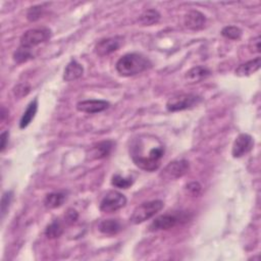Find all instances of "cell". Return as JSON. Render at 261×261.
I'll list each match as a JSON object with an SVG mask.
<instances>
[{
    "instance_id": "obj_11",
    "label": "cell",
    "mask_w": 261,
    "mask_h": 261,
    "mask_svg": "<svg viewBox=\"0 0 261 261\" xmlns=\"http://www.w3.org/2000/svg\"><path fill=\"white\" fill-rule=\"evenodd\" d=\"M110 106V103L105 100H84L77 104V109L80 112L93 114L106 110Z\"/></svg>"
},
{
    "instance_id": "obj_27",
    "label": "cell",
    "mask_w": 261,
    "mask_h": 261,
    "mask_svg": "<svg viewBox=\"0 0 261 261\" xmlns=\"http://www.w3.org/2000/svg\"><path fill=\"white\" fill-rule=\"evenodd\" d=\"M31 87L28 84H19L13 88V95L16 98H23L30 93Z\"/></svg>"
},
{
    "instance_id": "obj_4",
    "label": "cell",
    "mask_w": 261,
    "mask_h": 261,
    "mask_svg": "<svg viewBox=\"0 0 261 261\" xmlns=\"http://www.w3.org/2000/svg\"><path fill=\"white\" fill-rule=\"evenodd\" d=\"M202 97L196 94H178L172 96L166 102V109L169 112L183 111L186 109L193 108L201 103Z\"/></svg>"
},
{
    "instance_id": "obj_12",
    "label": "cell",
    "mask_w": 261,
    "mask_h": 261,
    "mask_svg": "<svg viewBox=\"0 0 261 261\" xmlns=\"http://www.w3.org/2000/svg\"><path fill=\"white\" fill-rule=\"evenodd\" d=\"M185 26L192 31H200L206 25V16L199 10H190L184 17Z\"/></svg>"
},
{
    "instance_id": "obj_17",
    "label": "cell",
    "mask_w": 261,
    "mask_h": 261,
    "mask_svg": "<svg viewBox=\"0 0 261 261\" xmlns=\"http://www.w3.org/2000/svg\"><path fill=\"white\" fill-rule=\"evenodd\" d=\"M99 231L108 236H113L121 231V224L117 219H104L98 225Z\"/></svg>"
},
{
    "instance_id": "obj_5",
    "label": "cell",
    "mask_w": 261,
    "mask_h": 261,
    "mask_svg": "<svg viewBox=\"0 0 261 261\" xmlns=\"http://www.w3.org/2000/svg\"><path fill=\"white\" fill-rule=\"evenodd\" d=\"M51 36H52V32L48 28L42 27V28L31 29L22 35L20 45L23 47L33 49L34 47L48 41L51 38Z\"/></svg>"
},
{
    "instance_id": "obj_30",
    "label": "cell",
    "mask_w": 261,
    "mask_h": 261,
    "mask_svg": "<svg viewBox=\"0 0 261 261\" xmlns=\"http://www.w3.org/2000/svg\"><path fill=\"white\" fill-rule=\"evenodd\" d=\"M249 48L253 53H260V36H256L251 40Z\"/></svg>"
},
{
    "instance_id": "obj_24",
    "label": "cell",
    "mask_w": 261,
    "mask_h": 261,
    "mask_svg": "<svg viewBox=\"0 0 261 261\" xmlns=\"http://www.w3.org/2000/svg\"><path fill=\"white\" fill-rule=\"evenodd\" d=\"M133 183L132 178H125L120 175H114L111 179V185L118 189H129Z\"/></svg>"
},
{
    "instance_id": "obj_10",
    "label": "cell",
    "mask_w": 261,
    "mask_h": 261,
    "mask_svg": "<svg viewBox=\"0 0 261 261\" xmlns=\"http://www.w3.org/2000/svg\"><path fill=\"white\" fill-rule=\"evenodd\" d=\"M121 43H123V38L118 36L102 39L96 44L95 52L97 55L101 57L109 55L119 49Z\"/></svg>"
},
{
    "instance_id": "obj_6",
    "label": "cell",
    "mask_w": 261,
    "mask_h": 261,
    "mask_svg": "<svg viewBox=\"0 0 261 261\" xmlns=\"http://www.w3.org/2000/svg\"><path fill=\"white\" fill-rule=\"evenodd\" d=\"M187 221V215L183 212L178 213H166L156 217L150 224L149 230L151 232L167 231L177 227L178 224Z\"/></svg>"
},
{
    "instance_id": "obj_23",
    "label": "cell",
    "mask_w": 261,
    "mask_h": 261,
    "mask_svg": "<svg viewBox=\"0 0 261 261\" xmlns=\"http://www.w3.org/2000/svg\"><path fill=\"white\" fill-rule=\"evenodd\" d=\"M221 35L224 38L230 40H239L242 36V31L238 27L228 26L221 30Z\"/></svg>"
},
{
    "instance_id": "obj_26",
    "label": "cell",
    "mask_w": 261,
    "mask_h": 261,
    "mask_svg": "<svg viewBox=\"0 0 261 261\" xmlns=\"http://www.w3.org/2000/svg\"><path fill=\"white\" fill-rule=\"evenodd\" d=\"M44 8L42 5H36V6H32L29 8L28 12H27V19L30 22H36L39 19L42 17Z\"/></svg>"
},
{
    "instance_id": "obj_22",
    "label": "cell",
    "mask_w": 261,
    "mask_h": 261,
    "mask_svg": "<svg viewBox=\"0 0 261 261\" xmlns=\"http://www.w3.org/2000/svg\"><path fill=\"white\" fill-rule=\"evenodd\" d=\"M63 233V227L59 219H54L50 224L47 225L45 230V236L52 240V239H57L59 238Z\"/></svg>"
},
{
    "instance_id": "obj_31",
    "label": "cell",
    "mask_w": 261,
    "mask_h": 261,
    "mask_svg": "<svg viewBox=\"0 0 261 261\" xmlns=\"http://www.w3.org/2000/svg\"><path fill=\"white\" fill-rule=\"evenodd\" d=\"M8 138H9V133L8 131H4L0 135V151L3 152L8 144Z\"/></svg>"
},
{
    "instance_id": "obj_7",
    "label": "cell",
    "mask_w": 261,
    "mask_h": 261,
    "mask_svg": "<svg viewBox=\"0 0 261 261\" xmlns=\"http://www.w3.org/2000/svg\"><path fill=\"white\" fill-rule=\"evenodd\" d=\"M126 196L118 191H109L100 202L99 209L104 213H113L127 205Z\"/></svg>"
},
{
    "instance_id": "obj_29",
    "label": "cell",
    "mask_w": 261,
    "mask_h": 261,
    "mask_svg": "<svg viewBox=\"0 0 261 261\" xmlns=\"http://www.w3.org/2000/svg\"><path fill=\"white\" fill-rule=\"evenodd\" d=\"M78 218H79L78 211L76 209H74V208H68V209L65 212V214H64V221L67 224L72 225V224L77 222Z\"/></svg>"
},
{
    "instance_id": "obj_18",
    "label": "cell",
    "mask_w": 261,
    "mask_h": 261,
    "mask_svg": "<svg viewBox=\"0 0 261 261\" xmlns=\"http://www.w3.org/2000/svg\"><path fill=\"white\" fill-rule=\"evenodd\" d=\"M114 143L112 141H102L96 144L92 149V154L96 159H102L105 158L107 156L110 155L112 149H113Z\"/></svg>"
},
{
    "instance_id": "obj_8",
    "label": "cell",
    "mask_w": 261,
    "mask_h": 261,
    "mask_svg": "<svg viewBox=\"0 0 261 261\" xmlns=\"http://www.w3.org/2000/svg\"><path fill=\"white\" fill-rule=\"evenodd\" d=\"M190 169V163L186 159H178L169 162L162 170L161 178L167 181L182 178Z\"/></svg>"
},
{
    "instance_id": "obj_14",
    "label": "cell",
    "mask_w": 261,
    "mask_h": 261,
    "mask_svg": "<svg viewBox=\"0 0 261 261\" xmlns=\"http://www.w3.org/2000/svg\"><path fill=\"white\" fill-rule=\"evenodd\" d=\"M261 65V58L258 56L252 60L240 64L236 69L235 74L238 77H249L255 74Z\"/></svg>"
},
{
    "instance_id": "obj_1",
    "label": "cell",
    "mask_w": 261,
    "mask_h": 261,
    "mask_svg": "<svg viewBox=\"0 0 261 261\" xmlns=\"http://www.w3.org/2000/svg\"><path fill=\"white\" fill-rule=\"evenodd\" d=\"M129 151L133 162L139 168L145 171H155L161 164L165 149L159 139L153 137L148 150L146 151L142 138L139 136L132 141Z\"/></svg>"
},
{
    "instance_id": "obj_25",
    "label": "cell",
    "mask_w": 261,
    "mask_h": 261,
    "mask_svg": "<svg viewBox=\"0 0 261 261\" xmlns=\"http://www.w3.org/2000/svg\"><path fill=\"white\" fill-rule=\"evenodd\" d=\"M13 199V192L12 191H6V192L2 195L1 198V218L3 219L5 214L8 211V208L11 204V201Z\"/></svg>"
},
{
    "instance_id": "obj_32",
    "label": "cell",
    "mask_w": 261,
    "mask_h": 261,
    "mask_svg": "<svg viewBox=\"0 0 261 261\" xmlns=\"http://www.w3.org/2000/svg\"><path fill=\"white\" fill-rule=\"evenodd\" d=\"M7 114H8V110L4 106H2L1 107V114H0V116H1V121H4Z\"/></svg>"
},
{
    "instance_id": "obj_20",
    "label": "cell",
    "mask_w": 261,
    "mask_h": 261,
    "mask_svg": "<svg viewBox=\"0 0 261 261\" xmlns=\"http://www.w3.org/2000/svg\"><path fill=\"white\" fill-rule=\"evenodd\" d=\"M160 17V13L156 9H147L139 16V23L143 26H153L159 22Z\"/></svg>"
},
{
    "instance_id": "obj_28",
    "label": "cell",
    "mask_w": 261,
    "mask_h": 261,
    "mask_svg": "<svg viewBox=\"0 0 261 261\" xmlns=\"http://www.w3.org/2000/svg\"><path fill=\"white\" fill-rule=\"evenodd\" d=\"M186 190L187 192L191 195V196H194L197 197L201 194V191H202V186L198 183V182H192V183H189L186 186Z\"/></svg>"
},
{
    "instance_id": "obj_2",
    "label": "cell",
    "mask_w": 261,
    "mask_h": 261,
    "mask_svg": "<svg viewBox=\"0 0 261 261\" xmlns=\"http://www.w3.org/2000/svg\"><path fill=\"white\" fill-rule=\"evenodd\" d=\"M151 66V61L139 53H128L121 56L115 64L116 71L121 77L137 76L147 71Z\"/></svg>"
},
{
    "instance_id": "obj_15",
    "label": "cell",
    "mask_w": 261,
    "mask_h": 261,
    "mask_svg": "<svg viewBox=\"0 0 261 261\" xmlns=\"http://www.w3.org/2000/svg\"><path fill=\"white\" fill-rule=\"evenodd\" d=\"M210 75H211V72L209 68H207L206 66L198 65V66L192 67L190 71H188L185 75V78L189 83H199L209 77Z\"/></svg>"
},
{
    "instance_id": "obj_9",
    "label": "cell",
    "mask_w": 261,
    "mask_h": 261,
    "mask_svg": "<svg viewBox=\"0 0 261 261\" xmlns=\"http://www.w3.org/2000/svg\"><path fill=\"white\" fill-rule=\"evenodd\" d=\"M254 146L253 138L248 134H240L233 144L232 155L234 158H241L249 153Z\"/></svg>"
},
{
    "instance_id": "obj_21",
    "label": "cell",
    "mask_w": 261,
    "mask_h": 261,
    "mask_svg": "<svg viewBox=\"0 0 261 261\" xmlns=\"http://www.w3.org/2000/svg\"><path fill=\"white\" fill-rule=\"evenodd\" d=\"M33 58H34L33 49L23 47L21 45L19 48L14 51V53H13V60L16 63H24V62H27V61L33 59Z\"/></svg>"
},
{
    "instance_id": "obj_3",
    "label": "cell",
    "mask_w": 261,
    "mask_h": 261,
    "mask_svg": "<svg viewBox=\"0 0 261 261\" xmlns=\"http://www.w3.org/2000/svg\"><path fill=\"white\" fill-rule=\"evenodd\" d=\"M164 206L161 200H152L144 202L135 208L133 214L131 215V222L134 224H140L157 214Z\"/></svg>"
},
{
    "instance_id": "obj_16",
    "label": "cell",
    "mask_w": 261,
    "mask_h": 261,
    "mask_svg": "<svg viewBox=\"0 0 261 261\" xmlns=\"http://www.w3.org/2000/svg\"><path fill=\"white\" fill-rule=\"evenodd\" d=\"M38 110V99L35 98L33 101L29 103V105L25 112L23 113L21 120H20V128L21 129H26L30 124L31 121L35 118Z\"/></svg>"
},
{
    "instance_id": "obj_19",
    "label": "cell",
    "mask_w": 261,
    "mask_h": 261,
    "mask_svg": "<svg viewBox=\"0 0 261 261\" xmlns=\"http://www.w3.org/2000/svg\"><path fill=\"white\" fill-rule=\"evenodd\" d=\"M66 199V195L63 192H52L46 195L44 199V205L49 209L60 207Z\"/></svg>"
},
{
    "instance_id": "obj_13",
    "label": "cell",
    "mask_w": 261,
    "mask_h": 261,
    "mask_svg": "<svg viewBox=\"0 0 261 261\" xmlns=\"http://www.w3.org/2000/svg\"><path fill=\"white\" fill-rule=\"evenodd\" d=\"M84 74V67L76 59L69 61L64 69L63 80L65 82H73L80 79Z\"/></svg>"
}]
</instances>
